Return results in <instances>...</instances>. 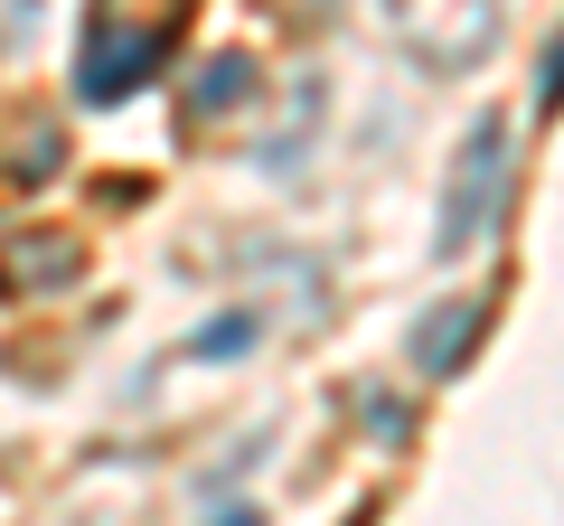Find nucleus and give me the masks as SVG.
<instances>
[{
    "label": "nucleus",
    "mask_w": 564,
    "mask_h": 526,
    "mask_svg": "<svg viewBox=\"0 0 564 526\" xmlns=\"http://www.w3.org/2000/svg\"><path fill=\"white\" fill-rule=\"evenodd\" d=\"M508 161H518L508 113H480V122H470V142L452 151V179H443V226H433V254H443V263H462L470 244L508 217Z\"/></svg>",
    "instance_id": "obj_1"
},
{
    "label": "nucleus",
    "mask_w": 564,
    "mask_h": 526,
    "mask_svg": "<svg viewBox=\"0 0 564 526\" xmlns=\"http://www.w3.org/2000/svg\"><path fill=\"white\" fill-rule=\"evenodd\" d=\"M386 29L423 76H470V66L499 47L508 0H386Z\"/></svg>",
    "instance_id": "obj_2"
},
{
    "label": "nucleus",
    "mask_w": 564,
    "mask_h": 526,
    "mask_svg": "<svg viewBox=\"0 0 564 526\" xmlns=\"http://www.w3.org/2000/svg\"><path fill=\"white\" fill-rule=\"evenodd\" d=\"M170 66V39L161 29H122V20H95L85 29V66H76V95L85 103H122Z\"/></svg>",
    "instance_id": "obj_3"
},
{
    "label": "nucleus",
    "mask_w": 564,
    "mask_h": 526,
    "mask_svg": "<svg viewBox=\"0 0 564 526\" xmlns=\"http://www.w3.org/2000/svg\"><path fill=\"white\" fill-rule=\"evenodd\" d=\"M76 273H85L76 226H10V235H0V292H20V302L76 292Z\"/></svg>",
    "instance_id": "obj_4"
},
{
    "label": "nucleus",
    "mask_w": 564,
    "mask_h": 526,
    "mask_svg": "<svg viewBox=\"0 0 564 526\" xmlns=\"http://www.w3.org/2000/svg\"><path fill=\"white\" fill-rule=\"evenodd\" d=\"M480 329H489V302L480 292H462V302H443V310H423L414 320V339H404V358H414V376H462L470 366V348H480Z\"/></svg>",
    "instance_id": "obj_5"
},
{
    "label": "nucleus",
    "mask_w": 564,
    "mask_h": 526,
    "mask_svg": "<svg viewBox=\"0 0 564 526\" xmlns=\"http://www.w3.org/2000/svg\"><path fill=\"white\" fill-rule=\"evenodd\" d=\"M245 95H254V57H207L198 76H188V122L226 113V103H245Z\"/></svg>",
    "instance_id": "obj_6"
},
{
    "label": "nucleus",
    "mask_w": 564,
    "mask_h": 526,
    "mask_svg": "<svg viewBox=\"0 0 564 526\" xmlns=\"http://www.w3.org/2000/svg\"><path fill=\"white\" fill-rule=\"evenodd\" d=\"M254 339H263V320H254V310H226V320H207L198 339H188V358H245Z\"/></svg>",
    "instance_id": "obj_7"
},
{
    "label": "nucleus",
    "mask_w": 564,
    "mask_h": 526,
    "mask_svg": "<svg viewBox=\"0 0 564 526\" xmlns=\"http://www.w3.org/2000/svg\"><path fill=\"white\" fill-rule=\"evenodd\" d=\"M47 169H57V132H47V122H39V132H29V151H20V161H10V169H0V179H10V188H39Z\"/></svg>",
    "instance_id": "obj_8"
},
{
    "label": "nucleus",
    "mask_w": 564,
    "mask_h": 526,
    "mask_svg": "<svg viewBox=\"0 0 564 526\" xmlns=\"http://www.w3.org/2000/svg\"><path fill=\"white\" fill-rule=\"evenodd\" d=\"M358 414H367V432H404V405H395V395H367Z\"/></svg>",
    "instance_id": "obj_9"
},
{
    "label": "nucleus",
    "mask_w": 564,
    "mask_h": 526,
    "mask_svg": "<svg viewBox=\"0 0 564 526\" xmlns=\"http://www.w3.org/2000/svg\"><path fill=\"white\" fill-rule=\"evenodd\" d=\"M536 95H545V103H564V39L545 47V85H536Z\"/></svg>",
    "instance_id": "obj_10"
},
{
    "label": "nucleus",
    "mask_w": 564,
    "mask_h": 526,
    "mask_svg": "<svg viewBox=\"0 0 564 526\" xmlns=\"http://www.w3.org/2000/svg\"><path fill=\"white\" fill-rule=\"evenodd\" d=\"M207 526H263V517H254V507L236 498V507H217V517H207Z\"/></svg>",
    "instance_id": "obj_11"
}]
</instances>
